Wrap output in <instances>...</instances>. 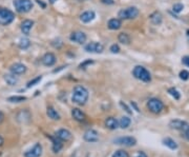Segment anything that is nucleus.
Masks as SVG:
<instances>
[{"label":"nucleus","mask_w":189,"mask_h":157,"mask_svg":"<svg viewBox=\"0 0 189 157\" xmlns=\"http://www.w3.org/2000/svg\"><path fill=\"white\" fill-rule=\"evenodd\" d=\"M88 99V91L82 86L75 87L73 91V96H71V100L78 105H83L86 104Z\"/></svg>","instance_id":"f257e3e1"},{"label":"nucleus","mask_w":189,"mask_h":157,"mask_svg":"<svg viewBox=\"0 0 189 157\" xmlns=\"http://www.w3.org/2000/svg\"><path fill=\"white\" fill-rule=\"evenodd\" d=\"M133 75L137 78V79L144 81V82H149V81L151 80L150 73H149V72L142 65H137L136 68L134 69Z\"/></svg>","instance_id":"f03ea898"},{"label":"nucleus","mask_w":189,"mask_h":157,"mask_svg":"<svg viewBox=\"0 0 189 157\" xmlns=\"http://www.w3.org/2000/svg\"><path fill=\"white\" fill-rule=\"evenodd\" d=\"M15 19V14L7 8H0V25H8Z\"/></svg>","instance_id":"7ed1b4c3"},{"label":"nucleus","mask_w":189,"mask_h":157,"mask_svg":"<svg viewBox=\"0 0 189 157\" xmlns=\"http://www.w3.org/2000/svg\"><path fill=\"white\" fill-rule=\"evenodd\" d=\"M138 15H139V10H138V8L136 7H129V8H123V10L119 11L118 13L119 19H124V20L134 19V18L138 17Z\"/></svg>","instance_id":"20e7f679"},{"label":"nucleus","mask_w":189,"mask_h":157,"mask_svg":"<svg viewBox=\"0 0 189 157\" xmlns=\"http://www.w3.org/2000/svg\"><path fill=\"white\" fill-rule=\"evenodd\" d=\"M13 5L18 13H28L33 8L32 0H14Z\"/></svg>","instance_id":"39448f33"},{"label":"nucleus","mask_w":189,"mask_h":157,"mask_svg":"<svg viewBox=\"0 0 189 157\" xmlns=\"http://www.w3.org/2000/svg\"><path fill=\"white\" fill-rule=\"evenodd\" d=\"M147 107H148L149 111H150L151 113L159 114L163 111L164 104L158 98H151V99H149L148 102H147Z\"/></svg>","instance_id":"423d86ee"},{"label":"nucleus","mask_w":189,"mask_h":157,"mask_svg":"<svg viewBox=\"0 0 189 157\" xmlns=\"http://www.w3.org/2000/svg\"><path fill=\"white\" fill-rule=\"evenodd\" d=\"M85 51L88 53H96V54H100L104 51L103 44L99 43V42H89L88 44L85 46Z\"/></svg>","instance_id":"0eeeda50"},{"label":"nucleus","mask_w":189,"mask_h":157,"mask_svg":"<svg viewBox=\"0 0 189 157\" xmlns=\"http://www.w3.org/2000/svg\"><path fill=\"white\" fill-rule=\"evenodd\" d=\"M116 144H121V146L125 147H133L137 143V139L131 136H126V137H119L113 140Z\"/></svg>","instance_id":"6e6552de"},{"label":"nucleus","mask_w":189,"mask_h":157,"mask_svg":"<svg viewBox=\"0 0 189 157\" xmlns=\"http://www.w3.org/2000/svg\"><path fill=\"white\" fill-rule=\"evenodd\" d=\"M86 34L84 32H81V31H75L71 34L70 36V39L71 41L76 42L78 44H83L84 42L86 41Z\"/></svg>","instance_id":"1a4fd4ad"},{"label":"nucleus","mask_w":189,"mask_h":157,"mask_svg":"<svg viewBox=\"0 0 189 157\" xmlns=\"http://www.w3.org/2000/svg\"><path fill=\"white\" fill-rule=\"evenodd\" d=\"M42 146L40 143H36L32 149L26 151L24 153V157H40L42 155Z\"/></svg>","instance_id":"9d476101"},{"label":"nucleus","mask_w":189,"mask_h":157,"mask_svg":"<svg viewBox=\"0 0 189 157\" xmlns=\"http://www.w3.org/2000/svg\"><path fill=\"white\" fill-rule=\"evenodd\" d=\"M83 138H84V140L87 141V143H96V141L99 140V134L97 131H95V130L89 129L84 133Z\"/></svg>","instance_id":"9b49d317"},{"label":"nucleus","mask_w":189,"mask_h":157,"mask_svg":"<svg viewBox=\"0 0 189 157\" xmlns=\"http://www.w3.org/2000/svg\"><path fill=\"white\" fill-rule=\"evenodd\" d=\"M55 136L61 141H68L71 139L73 135H71V133L66 129H60L56 132Z\"/></svg>","instance_id":"f8f14e48"},{"label":"nucleus","mask_w":189,"mask_h":157,"mask_svg":"<svg viewBox=\"0 0 189 157\" xmlns=\"http://www.w3.org/2000/svg\"><path fill=\"white\" fill-rule=\"evenodd\" d=\"M56 61H57V58H56V56L54 55L53 53L44 54L43 57L41 58L42 64L45 65V66H53L56 63Z\"/></svg>","instance_id":"ddd939ff"},{"label":"nucleus","mask_w":189,"mask_h":157,"mask_svg":"<svg viewBox=\"0 0 189 157\" xmlns=\"http://www.w3.org/2000/svg\"><path fill=\"white\" fill-rule=\"evenodd\" d=\"M31 118H32V115H31V113H29V110H21L16 116L17 121L20 122V123L29 122V120H31Z\"/></svg>","instance_id":"4468645a"},{"label":"nucleus","mask_w":189,"mask_h":157,"mask_svg":"<svg viewBox=\"0 0 189 157\" xmlns=\"http://www.w3.org/2000/svg\"><path fill=\"white\" fill-rule=\"evenodd\" d=\"M169 126L171 129H175V130H181V131H185L186 129L189 128V125L186 121H183V120L176 119V120H171V121L169 122Z\"/></svg>","instance_id":"2eb2a0df"},{"label":"nucleus","mask_w":189,"mask_h":157,"mask_svg":"<svg viewBox=\"0 0 189 157\" xmlns=\"http://www.w3.org/2000/svg\"><path fill=\"white\" fill-rule=\"evenodd\" d=\"M10 70H11V73L14 75H22L26 72V66L24 64H22V63L17 62L11 65Z\"/></svg>","instance_id":"dca6fc26"},{"label":"nucleus","mask_w":189,"mask_h":157,"mask_svg":"<svg viewBox=\"0 0 189 157\" xmlns=\"http://www.w3.org/2000/svg\"><path fill=\"white\" fill-rule=\"evenodd\" d=\"M33 25H34V21L31 20V19H25L22 21V23H21V31L22 33L26 36L29 35V32H31V30L33 28Z\"/></svg>","instance_id":"f3484780"},{"label":"nucleus","mask_w":189,"mask_h":157,"mask_svg":"<svg viewBox=\"0 0 189 157\" xmlns=\"http://www.w3.org/2000/svg\"><path fill=\"white\" fill-rule=\"evenodd\" d=\"M95 17H96V13L94 11H86L80 16V19L84 23H88V22H91V21L94 20Z\"/></svg>","instance_id":"a211bd4d"},{"label":"nucleus","mask_w":189,"mask_h":157,"mask_svg":"<svg viewBox=\"0 0 189 157\" xmlns=\"http://www.w3.org/2000/svg\"><path fill=\"white\" fill-rule=\"evenodd\" d=\"M71 116H73V118L75 120H77V121H84V120H85V114L78 108H74L73 110H71Z\"/></svg>","instance_id":"6ab92c4d"},{"label":"nucleus","mask_w":189,"mask_h":157,"mask_svg":"<svg viewBox=\"0 0 189 157\" xmlns=\"http://www.w3.org/2000/svg\"><path fill=\"white\" fill-rule=\"evenodd\" d=\"M107 26H108L109 30L116 31V30H119L122 26V21L119 18H112L107 23Z\"/></svg>","instance_id":"aec40b11"},{"label":"nucleus","mask_w":189,"mask_h":157,"mask_svg":"<svg viewBox=\"0 0 189 157\" xmlns=\"http://www.w3.org/2000/svg\"><path fill=\"white\" fill-rule=\"evenodd\" d=\"M105 126H106V128H108L109 130H116L119 126V121L115 118V117L110 116L105 119Z\"/></svg>","instance_id":"412c9836"},{"label":"nucleus","mask_w":189,"mask_h":157,"mask_svg":"<svg viewBox=\"0 0 189 157\" xmlns=\"http://www.w3.org/2000/svg\"><path fill=\"white\" fill-rule=\"evenodd\" d=\"M149 19H150L151 23H154L155 25H159L162 23V20H163V17H162V14L160 12H154L150 17H149Z\"/></svg>","instance_id":"4be33fe9"},{"label":"nucleus","mask_w":189,"mask_h":157,"mask_svg":"<svg viewBox=\"0 0 189 157\" xmlns=\"http://www.w3.org/2000/svg\"><path fill=\"white\" fill-rule=\"evenodd\" d=\"M50 139L53 141V151L55 153H58L61 151V149L63 148V144L61 143V140H59L56 136L55 137H50Z\"/></svg>","instance_id":"5701e85b"},{"label":"nucleus","mask_w":189,"mask_h":157,"mask_svg":"<svg viewBox=\"0 0 189 157\" xmlns=\"http://www.w3.org/2000/svg\"><path fill=\"white\" fill-rule=\"evenodd\" d=\"M46 114H47V116H49L50 118L53 119V120H59V119H60L59 113H58V112H57L53 107H49V108H47Z\"/></svg>","instance_id":"b1692460"},{"label":"nucleus","mask_w":189,"mask_h":157,"mask_svg":"<svg viewBox=\"0 0 189 157\" xmlns=\"http://www.w3.org/2000/svg\"><path fill=\"white\" fill-rule=\"evenodd\" d=\"M4 80L7 81V83L10 84V86H15V84L18 82V78L16 75L14 74H5Z\"/></svg>","instance_id":"393cba45"},{"label":"nucleus","mask_w":189,"mask_h":157,"mask_svg":"<svg viewBox=\"0 0 189 157\" xmlns=\"http://www.w3.org/2000/svg\"><path fill=\"white\" fill-rule=\"evenodd\" d=\"M119 42H121L123 44H129L130 43V36L127 33H120L118 36Z\"/></svg>","instance_id":"a878e982"},{"label":"nucleus","mask_w":189,"mask_h":157,"mask_svg":"<svg viewBox=\"0 0 189 157\" xmlns=\"http://www.w3.org/2000/svg\"><path fill=\"white\" fill-rule=\"evenodd\" d=\"M130 123H131V120H130L129 117H127V116H123L122 118L120 119V121H119V126H120V128H122V129H127L128 126H130Z\"/></svg>","instance_id":"bb28decb"},{"label":"nucleus","mask_w":189,"mask_h":157,"mask_svg":"<svg viewBox=\"0 0 189 157\" xmlns=\"http://www.w3.org/2000/svg\"><path fill=\"white\" fill-rule=\"evenodd\" d=\"M163 143L171 150L178 149V144H176V141L173 139H171V138H165V139H163Z\"/></svg>","instance_id":"cd10ccee"},{"label":"nucleus","mask_w":189,"mask_h":157,"mask_svg":"<svg viewBox=\"0 0 189 157\" xmlns=\"http://www.w3.org/2000/svg\"><path fill=\"white\" fill-rule=\"evenodd\" d=\"M29 46H31V41L29 40L28 38H22L19 42V48L20 49H28V48H29Z\"/></svg>","instance_id":"c85d7f7f"},{"label":"nucleus","mask_w":189,"mask_h":157,"mask_svg":"<svg viewBox=\"0 0 189 157\" xmlns=\"http://www.w3.org/2000/svg\"><path fill=\"white\" fill-rule=\"evenodd\" d=\"M26 100V97L25 96H12V97H8V101L10 102H22Z\"/></svg>","instance_id":"c756f323"},{"label":"nucleus","mask_w":189,"mask_h":157,"mask_svg":"<svg viewBox=\"0 0 189 157\" xmlns=\"http://www.w3.org/2000/svg\"><path fill=\"white\" fill-rule=\"evenodd\" d=\"M168 93H169V94L171 95L176 100H179L180 97H181V94H180L178 90L175 89V87H170V89L168 90Z\"/></svg>","instance_id":"7c9ffc66"},{"label":"nucleus","mask_w":189,"mask_h":157,"mask_svg":"<svg viewBox=\"0 0 189 157\" xmlns=\"http://www.w3.org/2000/svg\"><path fill=\"white\" fill-rule=\"evenodd\" d=\"M41 79H42V76H38V77L34 78V79H32L31 81H29L28 84H26V87H29H29L36 86V84H38L39 82H40Z\"/></svg>","instance_id":"2f4dec72"},{"label":"nucleus","mask_w":189,"mask_h":157,"mask_svg":"<svg viewBox=\"0 0 189 157\" xmlns=\"http://www.w3.org/2000/svg\"><path fill=\"white\" fill-rule=\"evenodd\" d=\"M112 157H129V155H128V153L126 152V151L119 150V151H116V152L113 154Z\"/></svg>","instance_id":"473e14b6"},{"label":"nucleus","mask_w":189,"mask_h":157,"mask_svg":"<svg viewBox=\"0 0 189 157\" xmlns=\"http://www.w3.org/2000/svg\"><path fill=\"white\" fill-rule=\"evenodd\" d=\"M52 46L55 48V49H60V48L63 46V42L60 38H57L55 40L52 41Z\"/></svg>","instance_id":"72a5a7b5"},{"label":"nucleus","mask_w":189,"mask_h":157,"mask_svg":"<svg viewBox=\"0 0 189 157\" xmlns=\"http://www.w3.org/2000/svg\"><path fill=\"white\" fill-rule=\"evenodd\" d=\"M172 10L175 13H181V12L184 10V5L182 3H176V4H173Z\"/></svg>","instance_id":"f704fd0d"},{"label":"nucleus","mask_w":189,"mask_h":157,"mask_svg":"<svg viewBox=\"0 0 189 157\" xmlns=\"http://www.w3.org/2000/svg\"><path fill=\"white\" fill-rule=\"evenodd\" d=\"M180 78L182 80H188L189 79V72L186 70H183L180 72Z\"/></svg>","instance_id":"c9c22d12"},{"label":"nucleus","mask_w":189,"mask_h":157,"mask_svg":"<svg viewBox=\"0 0 189 157\" xmlns=\"http://www.w3.org/2000/svg\"><path fill=\"white\" fill-rule=\"evenodd\" d=\"M110 52L112 53H113V54H118L119 52H120V47H119V44H113L112 47H110Z\"/></svg>","instance_id":"e433bc0d"},{"label":"nucleus","mask_w":189,"mask_h":157,"mask_svg":"<svg viewBox=\"0 0 189 157\" xmlns=\"http://www.w3.org/2000/svg\"><path fill=\"white\" fill-rule=\"evenodd\" d=\"M92 63H94V61H92V60H86V61H84L83 63H81V64H80V68H81V69H85L87 65L92 64Z\"/></svg>","instance_id":"4c0bfd02"},{"label":"nucleus","mask_w":189,"mask_h":157,"mask_svg":"<svg viewBox=\"0 0 189 157\" xmlns=\"http://www.w3.org/2000/svg\"><path fill=\"white\" fill-rule=\"evenodd\" d=\"M120 105H121V107H122L123 109H125V111L127 112L128 114H131V113H133V112L130 111V109L128 108L127 105H126V104H124V102H123V101H120Z\"/></svg>","instance_id":"58836bf2"},{"label":"nucleus","mask_w":189,"mask_h":157,"mask_svg":"<svg viewBox=\"0 0 189 157\" xmlns=\"http://www.w3.org/2000/svg\"><path fill=\"white\" fill-rule=\"evenodd\" d=\"M182 63L189 68V56H184V57H183V58H182Z\"/></svg>","instance_id":"ea45409f"},{"label":"nucleus","mask_w":189,"mask_h":157,"mask_svg":"<svg viewBox=\"0 0 189 157\" xmlns=\"http://www.w3.org/2000/svg\"><path fill=\"white\" fill-rule=\"evenodd\" d=\"M101 2H102V3H104V4H108V5H110V4H113V3H115V0H101Z\"/></svg>","instance_id":"a19ab883"},{"label":"nucleus","mask_w":189,"mask_h":157,"mask_svg":"<svg viewBox=\"0 0 189 157\" xmlns=\"http://www.w3.org/2000/svg\"><path fill=\"white\" fill-rule=\"evenodd\" d=\"M134 157H147V155L144 152H142V151H140V152H138L137 155L134 156Z\"/></svg>","instance_id":"79ce46f5"},{"label":"nucleus","mask_w":189,"mask_h":157,"mask_svg":"<svg viewBox=\"0 0 189 157\" xmlns=\"http://www.w3.org/2000/svg\"><path fill=\"white\" fill-rule=\"evenodd\" d=\"M183 133H184L185 138H187V139L189 140V128H188V129H186L185 131H183Z\"/></svg>","instance_id":"37998d69"},{"label":"nucleus","mask_w":189,"mask_h":157,"mask_svg":"<svg viewBox=\"0 0 189 157\" xmlns=\"http://www.w3.org/2000/svg\"><path fill=\"white\" fill-rule=\"evenodd\" d=\"M3 119H4V114L2 113L1 111H0V123H1L2 121H3Z\"/></svg>","instance_id":"c03bdc74"},{"label":"nucleus","mask_w":189,"mask_h":157,"mask_svg":"<svg viewBox=\"0 0 189 157\" xmlns=\"http://www.w3.org/2000/svg\"><path fill=\"white\" fill-rule=\"evenodd\" d=\"M3 143H4V139H3V137H2L1 135H0V147H1Z\"/></svg>","instance_id":"a18cd8bd"},{"label":"nucleus","mask_w":189,"mask_h":157,"mask_svg":"<svg viewBox=\"0 0 189 157\" xmlns=\"http://www.w3.org/2000/svg\"><path fill=\"white\" fill-rule=\"evenodd\" d=\"M37 2H38L39 4H41V5H42V8H45V4H44V3H43V2H42V1H40V0H37Z\"/></svg>","instance_id":"49530a36"},{"label":"nucleus","mask_w":189,"mask_h":157,"mask_svg":"<svg viewBox=\"0 0 189 157\" xmlns=\"http://www.w3.org/2000/svg\"><path fill=\"white\" fill-rule=\"evenodd\" d=\"M49 1H50V3H52V4H54V3H55V2L57 1V0H49Z\"/></svg>","instance_id":"de8ad7c7"},{"label":"nucleus","mask_w":189,"mask_h":157,"mask_svg":"<svg viewBox=\"0 0 189 157\" xmlns=\"http://www.w3.org/2000/svg\"><path fill=\"white\" fill-rule=\"evenodd\" d=\"M187 38H188V40H189V30L187 31Z\"/></svg>","instance_id":"09e8293b"}]
</instances>
